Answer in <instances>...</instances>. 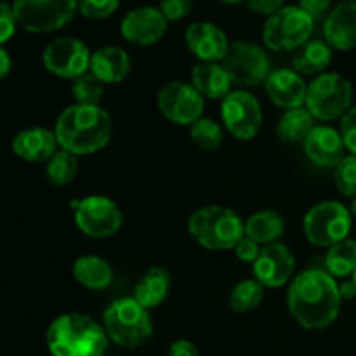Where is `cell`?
<instances>
[{
	"label": "cell",
	"instance_id": "obj_16",
	"mask_svg": "<svg viewBox=\"0 0 356 356\" xmlns=\"http://www.w3.org/2000/svg\"><path fill=\"white\" fill-rule=\"evenodd\" d=\"M167 26L169 21L163 17L159 7L145 6L125 14L120 23V33L129 44L148 47L162 40L167 33Z\"/></svg>",
	"mask_w": 356,
	"mask_h": 356
},
{
	"label": "cell",
	"instance_id": "obj_10",
	"mask_svg": "<svg viewBox=\"0 0 356 356\" xmlns=\"http://www.w3.org/2000/svg\"><path fill=\"white\" fill-rule=\"evenodd\" d=\"M228 72L233 86L256 87L270 75V58L261 45L240 40L229 45V51L221 63Z\"/></svg>",
	"mask_w": 356,
	"mask_h": 356
},
{
	"label": "cell",
	"instance_id": "obj_13",
	"mask_svg": "<svg viewBox=\"0 0 356 356\" xmlns=\"http://www.w3.org/2000/svg\"><path fill=\"white\" fill-rule=\"evenodd\" d=\"M90 51L75 37H59L44 49L42 61L45 70L59 79L75 80L89 72Z\"/></svg>",
	"mask_w": 356,
	"mask_h": 356
},
{
	"label": "cell",
	"instance_id": "obj_34",
	"mask_svg": "<svg viewBox=\"0 0 356 356\" xmlns=\"http://www.w3.org/2000/svg\"><path fill=\"white\" fill-rule=\"evenodd\" d=\"M334 183L344 197H356V155H346L334 167Z\"/></svg>",
	"mask_w": 356,
	"mask_h": 356
},
{
	"label": "cell",
	"instance_id": "obj_39",
	"mask_svg": "<svg viewBox=\"0 0 356 356\" xmlns=\"http://www.w3.org/2000/svg\"><path fill=\"white\" fill-rule=\"evenodd\" d=\"M259 252H261L259 243H256L254 240H250L249 236H243V238L235 245L236 257H238L240 261H243V263L254 264V261L257 259Z\"/></svg>",
	"mask_w": 356,
	"mask_h": 356
},
{
	"label": "cell",
	"instance_id": "obj_28",
	"mask_svg": "<svg viewBox=\"0 0 356 356\" xmlns=\"http://www.w3.org/2000/svg\"><path fill=\"white\" fill-rule=\"evenodd\" d=\"M315 127V117L309 113L308 108H292V110H285V113L278 120L277 134L284 143L298 145V143H305Z\"/></svg>",
	"mask_w": 356,
	"mask_h": 356
},
{
	"label": "cell",
	"instance_id": "obj_20",
	"mask_svg": "<svg viewBox=\"0 0 356 356\" xmlns=\"http://www.w3.org/2000/svg\"><path fill=\"white\" fill-rule=\"evenodd\" d=\"M323 37L337 51H351L356 47V2H341L327 14Z\"/></svg>",
	"mask_w": 356,
	"mask_h": 356
},
{
	"label": "cell",
	"instance_id": "obj_26",
	"mask_svg": "<svg viewBox=\"0 0 356 356\" xmlns=\"http://www.w3.org/2000/svg\"><path fill=\"white\" fill-rule=\"evenodd\" d=\"M73 277L89 291H103L113 280V270L99 256H82L73 264Z\"/></svg>",
	"mask_w": 356,
	"mask_h": 356
},
{
	"label": "cell",
	"instance_id": "obj_19",
	"mask_svg": "<svg viewBox=\"0 0 356 356\" xmlns=\"http://www.w3.org/2000/svg\"><path fill=\"white\" fill-rule=\"evenodd\" d=\"M305 153L315 165L334 169L344 159V146L341 132L329 125H316L312 134L306 138Z\"/></svg>",
	"mask_w": 356,
	"mask_h": 356
},
{
	"label": "cell",
	"instance_id": "obj_48",
	"mask_svg": "<svg viewBox=\"0 0 356 356\" xmlns=\"http://www.w3.org/2000/svg\"><path fill=\"white\" fill-rule=\"evenodd\" d=\"M343 2H356V0H343Z\"/></svg>",
	"mask_w": 356,
	"mask_h": 356
},
{
	"label": "cell",
	"instance_id": "obj_41",
	"mask_svg": "<svg viewBox=\"0 0 356 356\" xmlns=\"http://www.w3.org/2000/svg\"><path fill=\"white\" fill-rule=\"evenodd\" d=\"M298 6L301 7L306 14H309L313 19L318 21L329 13L330 6H332V0H299Z\"/></svg>",
	"mask_w": 356,
	"mask_h": 356
},
{
	"label": "cell",
	"instance_id": "obj_45",
	"mask_svg": "<svg viewBox=\"0 0 356 356\" xmlns=\"http://www.w3.org/2000/svg\"><path fill=\"white\" fill-rule=\"evenodd\" d=\"M221 2H226V3H240V2H243V0H221Z\"/></svg>",
	"mask_w": 356,
	"mask_h": 356
},
{
	"label": "cell",
	"instance_id": "obj_43",
	"mask_svg": "<svg viewBox=\"0 0 356 356\" xmlns=\"http://www.w3.org/2000/svg\"><path fill=\"white\" fill-rule=\"evenodd\" d=\"M10 68H13V59H10L7 49H3L2 45H0V80L6 79V76L9 75Z\"/></svg>",
	"mask_w": 356,
	"mask_h": 356
},
{
	"label": "cell",
	"instance_id": "obj_24",
	"mask_svg": "<svg viewBox=\"0 0 356 356\" xmlns=\"http://www.w3.org/2000/svg\"><path fill=\"white\" fill-rule=\"evenodd\" d=\"M332 63V47L325 40L312 38L294 51L292 70L299 75H322Z\"/></svg>",
	"mask_w": 356,
	"mask_h": 356
},
{
	"label": "cell",
	"instance_id": "obj_25",
	"mask_svg": "<svg viewBox=\"0 0 356 356\" xmlns=\"http://www.w3.org/2000/svg\"><path fill=\"white\" fill-rule=\"evenodd\" d=\"M170 291V273L165 268H149L134 287L132 298L145 306L146 309H153L162 305Z\"/></svg>",
	"mask_w": 356,
	"mask_h": 356
},
{
	"label": "cell",
	"instance_id": "obj_31",
	"mask_svg": "<svg viewBox=\"0 0 356 356\" xmlns=\"http://www.w3.org/2000/svg\"><path fill=\"white\" fill-rule=\"evenodd\" d=\"M264 299V287L259 282L254 280H243L233 287L232 294H229V308L236 313L252 312L261 301Z\"/></svg>",
	"mask_w": 356,
	"mask_h": 356
},
{
	"label": "cell",
	"instance_id": "obj_29",
	"mask_svg": "<svg viewBox=\"0 0 356 356\" xmlns=\"http://www.w3.org/2000/svg\"><path fill=\"white\" fill-rule=\"evenodd\" d=\"M327 273L334 278H346L356 270V240L346 238L329 247L325 254Z\"/></svg>",
	"mask_w": 356,
	"mask_h": 356
},
{
	"label": "cell",
	"instance_id": "obj_7",
	"mask_svg": "<svg viewBox=\"0 0 356 356\" xmlns=\"http://www.w3.org/2000/svg\"><path fill=\"white\" fill-rule=\"evenodd\" d=\"M353 103V87L339 73H322L308 86L306 104L309 113L322 122L343 118Z\"/></svg>",
	"mask_w": 356,
	"mask_h": 356
},
{
	"label": "cell",
	"instance_id": "obj_14",
	"mask_svg": "<svg viewBox=\"0 0 356 356\" xmlns=\"http://www.w3.org/2000/svg\"><path fill=\"white\" fill-rule=\"evenodd\" d=\"M159 110L172 124L193 125L202 118L205 99L197 89L188 82H170L160 89Z\"/></svg>",
	"mask_w": 356,
	"mask_h": 356
},
{
	"label": "cell",
	"instance_id": "obj_27",
	"mask_svg": "<svg viewBox=\"0 0 356 356\" xmlns=\"http://www.w3.org/2000/svg\"><path fill=\"white\" fill-rule=\"evenodd\" d=\"M285 233V219L277 211H259L245 221V236L256 243L270 245Z\"/></svg>",
	"mask_w": 356,
	"mask_h": 356
},
{
	"label": "cell",
	"instance_id": "obj_12",
	"mask_svg": "<svg viewBox=\"0 0 356 356\" xmlns=\"http://www.w3.org/2000/svg\"><path fill=\"white\" fill-rule=\"evenodd\" d=\"M222 124L233 138L250 141L263 125V110L256 97L247 90H232L221 103Z\"/></svg>",
	"mask_w": 356,
	"mask_h": 356
},
{
	"label": "cell",
	"instance_id": "obj_8",
	"mask_svg": "<svg viewBox=\"0 0 356 356\" xmlns=\"http://www.w3.org/2000/svg\"><path fill=\"white\" fill-rule=\"evenodd\" d=\"M351 212L341 202L325 200L313 205L305 216L302 228L313 245L329 247L346 240L351 232Z\"/></svg>",
	"mask_w": 356,
	"mask_h": 356
},
{
	"label": "cell",
	"instance_id": "obj_40",
	"mask_svg": "<svg viewBox=\"0 0 356 356\" xmlns=\"http://www.w3.org/2000/svg\"><path fill=\"white\" fill-rule=\"evenodd\" d=\"M247 7L259 16H273L275 13L285 7V0H247Z\"/></svg>",
	"mask_w": 356,
	"mask_h": 356
},
{
	"label": "cell",
	"instance_id": "obj_22",
	"mask_svg": "<svg viewBox=\"0 0 356 356\" xmlns=\"http://www.w3.org/2000/svg\"><path fill=\"white\" fill-rule=\"evenodd\" d=\"M89 72L96 75L104 86H113L120 83L127 79L131 72V58L127 51L117 45H106V47L97 49L90 56Z\"/></svg>",
	"mask_w": 356,
	"mask_h": 356
},
{
	"label": "cell",
	"instance_id": "obj_46",
	"mask_svg": "<svg viewBox=\"0 0 356 356\" xmlns=\"http://www.w3.org/2000/svg\"><path fill=\"white\" fill-rule=\"evenodd\" d=\"M351 211H353V214L356 216V197L353 198V205H351Z\"/></svg>",
	"mask_w": 356,
	"mask_h": 356
},
{
	"label": "cell",
	"instance_id": "obj_9",
	"mask_svg": "<svg viewBox=\"0 0 356 356\" xmlns=\"http://www.w3.org/2000/svg\"><path fill=\"white\" fill-rule=\"evenodd\" d=\"M17 24L30 33L61 30L79 10V0H14Z\"/></svg>",
	"mask_w": 356,
	"mask_h": 356
},
{
	"label": "cell",
	"instance_id": "obj_3",
	"mask_svg": "<svg viewBox=\"0 0 356 356\" xmlns=\"http://www.w3.org/2000/svg\"><path fill=\"white\" fill-rule=\"evenodd\" d=\"M52 356H104L110 339L103 325L83 313H65L47 329Z\"/></svg>",
	"mask_w": 356,
	"mask_h": 356
},
{
	"label": "cell",
	"instance_id": "obj_4",
	"mask_svg": "<svg viewBox=\"0 0 356 356\" xmlns=\"http://www.w3.org/2000/svg\"><path fill=\"white\" fill-rule=\"evenodd\" d=\"M188 232L204 249L229 250L245 236V222L232 209L207 205L191 214Z\"/></svg>",
	"mask_w": 356,
	"mask_h": 356
},
{
	"label": "cell",
	"instance_id": "obj_44",
	"mask_svg": "<svg viewBox=\"0 0 356 356\" xmlns=\"http://www.w3.org/2000/svg\"><path fill=\"white\" fill-rule=\"evenodd\" d=\"M339 294L343 299H351L356 296V285L353 280L344 282V284L339 285Z\"/></svg>",
	"mask_w": 356,
	"mask_h": 356
},
{
	"label": "cell",
	"instance_id": "obj_30",
	"mask_svg": "<svg viewBox=\"0 0 356 356\" xmlns=\"http://www.w3.org/2000/svg\"><path fill=\"white\" fill-rule=\"evenodd\" d=\"M79 172V156L66 149H58L47 162L45 174H47L49 183L54 186H66L75 179Z\"/></svg>",
	"mask_w": 356,
	"mask_h": 356
},
{
	"label": "cell",
	"instance_id": "obj_38",
	"mask_svg": "<svg viewBox=\"0 0 356 356\" xmlns=\"http://www.w3.org/2000/svg\"><path fill=\"white\" fill-rule=\"evenodd\" d=\"M339 132L346 149H350L351 155H356V106H351L350 110L343 115Z\"/></svg>",
	"mask_w": 356,
	"mask_h": 356
},
{
	"label": "cell",
	"instance_id": "obj_11",
	"mask_svg": "<svg viewBox=\"0 0 356 356\" xmlns=\"http://www.w3.org/2000/svg\"><path fill=\"white\" fill-rule=\"evenodd\" d=\"M75 225L90 238H110L124 225V214L111 198L90 195L76 204Z\"/></svg>",
	"mask_w": 356,
	"mask_h": 356
},
{
	"label": "cell",
	"instance_id": "obj_36",
	"mask_svg": "<svg viewBox=\"0 0 356 356\" xmlns=\"http://www.w3.org/2000/svg\"><path fill=\"white\" fill-rule=\"evenodd\" d=\"M191 7L193 0H160L159 9L167 21L174 23L186 17L191 13Z\"/></svg>",
	"mask_w": 356,
	"mask_h": 356
},
{
	"label": "cell",
	"instance_id": "obj_47",
	"mask_svg": "<svg viewBox=\"0 0 356 356\" xmlns=\"http://www.w3.org/2000/svg\"><path fill=\"white\" fill-rule=\"evenodd\" d=\"M353 282H355V285H356V270H355V273H353Z\"/></svg>",
	"mask_w": 356,
	"mask_h": 356
},
{
	"label": "cell",
	"instance_id": "obj_18",
	"mask_svg": "<svg viewBox=\"0 0 356 356\" xmlns=\"http://www.w3.org/2000/svg\"><path fill=\"white\" fill-rule=\"evenodd\" d=\"M264 90L271 103L284 110H292L306 104L308 83L296 70L280 68L268 75V79L264 80Z\"/></svg>",
	"mask_w": 356,
	"mask_h": 356
},
{
	"label": "cell",
	"instance_id": "obj_35",
	"mask_svg": "<svg viewBox=\"0 0 356 356\" xmlns=\"http://www.w3.org/2000/svg\"><path fill=\"white\" fill-rule=\"evenodd\" d=\"M120 6V0H79V13L87 19H106Z\"/></svg>",
	"mask_w": 356,
	"mask_h": 356
},
{
	"label": "cell",
	"instance_id": "obj_37",
	"mask_svg": "<svg viewBox=\"0 0 356 356\" xmlns=\"http://www.w3.org/2000/svg\"><path fill=\"white\" fill-rule=\"evenodd\" d=\"M17 19L14 14L13 3L0 0V45L6 44L16 33Z\"/></svg>",
	"mask_w": 356,
	"mask_h": 356
},
{
	"label": "cell",
	"instance_id": "obj_32",
	"mask_svg": "<svg viewBox=\"0 0 356 356\" xmlns=\"http://www.w3.org/2000/svg\"><path fill=\"white\" fill-rule=\"evenodd\" d=\"M190 138L195 145L204 152H216L222 145V129L212 118H198L193 125H190Z\"/></svg>",
	"mask_w": 356,
	"mask_h": 356
},
{
	"label": "cell",
	"instance_id": "obj_6",
	"mask_svg": "<svg viewBox=\"0 0 356 356\" xmlns=\"http://www.w3.org/2000/svg\"><path fill=\"white\" fill-rule=\"evenodd\" d=\"M315 23L299 6H285L270 16L263 26V42L277 52H294L312 40Z\"/></svg>",
	"mask_w": 356,
	"mask_h": 356
},
{
	"label": "cell",
	"instance_id": "obj_23",
	"mask_svg": "<svg viewBox=\"0 0 356 356\" xmlns=\"http://www.w3.org/2000/svg\"><path fill=\"white\" fill-rule=\"evenodd\" d=\"M191 86L204 99H225L232 92L233 82L219 63H198L191 70Z\"/></svg>",
	"mask_w": 356,
	"mask_h": 356
},
{
	"label": "cell",
	"instance_id": "obj_1",
	"mask_svg": "<svg viewBox=\"0 0 356 356\" xmlns=\"http://www.w3.org/2000/svg\"><path fill=\"white\" fill-rule=\"evenodd\" d=\"M339 285L322 270H306L294 277L287 292V308L306 330H323L332 325L341 312Z\"/></svg>",
	"mask_w": 356,
	"mask_h": 356
},
{
	"label": "cell",
	"instance_id": "obj_42",
	"mask_svg": "<svg viewBox=\"0 0 356 356\" xmlns=\"http://www.w3.org/2000/svg\"><path fill=\"white\" fill-rule=\"evenodd\" d=\"M167 356H200L198 348L186 339H179L170 344Z\"/></svg>",
	"mask_w": 356,
	"mask_h": 356
},
{
	"label": "cell",
	"instance_id": "obj_15",
	"mask_svg": "<svg viewBox=\"0 0 356 356\" xmlns=\"http://www.w3.org/2000/svg\"><path fill=\"white\" fill-rule=\"evenodd\" d=\"M296 268V257L285 243L275 242L264 245L259 256L254 261L252 271L256 280L263 287H284L291 280Z\"/></svg>",
	"mask_w": 356,
	"mask_h": 356
},
{
	"label": "cell",
	"instance_id": "obj_33",
	"mask_svg": "<svg viewBox=\"0 0 356 356\" xmlns=\"http://www.w3.org/2000/svg\"><path fill=\"white\" fill-rule=\"evenodd\" d=\"M72 94L75 97V104L83 106H99L104 94V83L92 75L90 72L83 73L82 76L73 80Z\"/></svg>",
	"mask_w": 356,
	"mask_h": 356
},
{
	"label": "cell",
	"instance_id": "obj_21",
	"mask_svg": "<svg viewBox=\"0 0 356 356\" xmlns=\"http://www.w3.org/2000/svg\"><path fill=\"white\" fill-rule=\"evenodd\" d=\"M58 146L56 134L45 127L24 129L13 139V152L26 162H49Z\"/></svg>",
	"mask_w": 356,
	"mask_h": 356
},
{
	"label": "cell",
	"instance_id": "obj_17",
	"mask_svg": "<svg viewBox=\"0 0 356 356\" xmlns=\"http://www.w3.org/2000/svg\"><path fill=\"white\" fill-rule=\"evenodd\" d=\"M184 40L190 52H193L202 63H222L232 45L225 30L211 21L191 23L184 35Z\"/></svg>",
	"mask_w": 356,
	"mask_h": 356
},
{
	"label": "cell",
	"instance_id": "obj_2",
	"mask_svg": "<svg viewBox=\"0 0 356 356\" xmlns=\"http://www.w3.org/2000/svg\"><path fill=\"white\" fill-rule=\"evenodd\" d=\"M111 131V117L106 110L72 104L58 117L54 134L59 148L76 156H86L106 148Z\"/></svg>",
	"mask_w": 356,
	"mask_h": 356
},
{
	"label": "cell",
	"instance_id": "obj_5",
	"mask_svg": "<svg viewBox=\"0 0 356 356\" xmlns=\"http://www.w3.org/2000/svg\"><path fill=\"white\" fill-rule=\"evenodd\" d=\"M103 327L111 343L120 348H138L153 336L149 309L134 298H122L111 302L103 315Z\"/></svg>",
	"mask_w": 356,
	"mask_h": 356
}]
</instances>
